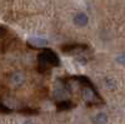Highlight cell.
I'll return each mask as SVG.
<instances>
[{"instance_id":"cell-1","label":"cell","mask_w":125,"mask_h":124,"mask_svg":"<svg viewBox=\"0 0 125 124\" xmlns=\"http://www.w3.org/2000/svg\"><path fill=\"white\" fill-rule=\"evenodd\" d=\"M76 79L80 83V90H81V98L86 104L93 105V104H98L101 101V98L99 97L98 91L94 88L93 83L90 81V79L85 78V77H76Z\"/></svg>"},{"instance_id":"cell-2","label":"cell","mask_w":125,"mask_h":124,"mask_svg":"<svg viewBox=\"0 0 125 124\" xmlns=\"http://www.w3.org/2000/svg\"><path fill=\"white\" fill-rule=\"evenodd\" d=\"M59 64H60L59 56L51 49H44L38 55V65L41 71H45L53 67H58Z\"/></svg>"},{"instance_id":"cell-3","label":"cell","mask_w":125,"mask_h":124,"mask_svg":"<svg viewBox=\"0 0 125 124\" xmlns=\"http://www.w3.org/2000/svg\"><path fill=\"white\" fill-rule=\"evenodd\" d=\"M69 89L66 87V81H62L61 79H58L55 83V87H54V99L58 101L61 100H66L68 95H69Z\"/></svg>"},{"instance_id":"cell-4","label":"cell","mask_w":125,"mask_h":124,"mask_svg":"<svg viewBox=\"0 0 125 124\" xmlns=\"http://www.w3.org/2000/svg\"><path fill=\"white\" fill-rule=\"evenodd\" d=\"M61 49H62V51H64V53H66V54L76 55V58L80 56V55H83L84 53H86V51H88V46L84 45V44H70V45H64Z\"/></svg>"},{"instance_id":"cell-5","label":"cell","mask_w":125,"mask_h":124,"mask_svg":"<svg viewBox=\"0 0 125 124\" xmlns=\"http://www.w3.org/2000/svg\"><path fill=\"white\" fill-rule=\"evenodd\" d=\"M25 75L21 71H14V73L10 75V84L14 88H20L25 84Z\"/></svg>"},{"instance_id":"cell-6","label":"cell","mask_w":125,"mask_h":124,"mask_svg":"<svg viewBox=\"0 0 125 124\" xmlns=\"http://www.w3.org/2000/svg\"><path fill=\"white\" fill-rule=\"evenodd\" d=\"M48 44H49L48 40L44 38H29L28 39V45L34 49H43Z\"/></svg>"},{"instance_id":"cell-7","label":"cell","mask_w":125,"mask_h":124,"mask_svg":"<svg viewBox=\"0 0 125 124\" xmlns=\"http://www.w3.org/2000/svg\"><path fill=\"white\" fill-rule=\"evenodd\" d=\"M89 23V18L85 13H78L75 16H74V24L78 25V26H86Z\"/></svg>"},{"instance_id":"cell-8","label":"cell","mask_w":125,"mask_h":124,"mask_svg":"<svg viewBox=\"0 0 125 124\" xmlns=\"http://www.w3.org/2000/svg\"><path fill=\"white\" fill-rule=\"evenodd\" d=\"M74 107L73 101L66 99V100H61V101H58V109L59 110H69Z\"/></svg>"},{"instance_id":"cell-9","label":"cell","mask_w":125,"mask_h":124,"mask_svg":"<svg viewBox=\"0 0 125 124\" xmlns=\"http://www.w3.org/2000/svg\"><path fill=\"white\" fill-rule=\"evenodd\" d=\"M93 120L95 124H106L108 123V115L105 113H98V114H95V117L93 118Z\"/></svg>"},{"instance_id":"cell-10","label":"cell","mask_w":125,"mask_h":124,"mask_svg":"<svg viewBox=\"0 0 125 124\" xmlns=\"http://www.w3.org/2000/svg\"><path fill=\"white\" fill-rule=\"evenodd\" d=\"M105 87L108 89H115L116 88V83L114 79H110V78H106L105 79Z\"/></svg>"},{"instance_id":"cell-11","label":"cell","mask_w":125,"mask_h":124,"mask_svg":"<svg viewBox=\"0 0 125 124\" xmlns=\"http://www.w3.org/2000/svg\"><path fill=\"white\" fill-rule=\"evenodd\" d=\"M116 63L118 64H120V65H125V53L124 54H119L118 56H116Z\"/></svg>"},{"instance_id":"cell-12","label":"cell","mask_w":125,"mask_h":124,"mask_svg":"<svg viewBox=\"0 0 125 124\" xmlns=\"http://www.w3.org/2000/svg\"><path fill=\"white\" fill-rule=\"evenodd\" d=\"M23 124H34L33 122H30V120H26V122H24Z\"/></svg>"}]
</instances>
